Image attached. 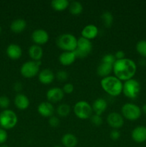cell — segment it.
<instances>
[{
	"instance_id": "obj_43",
	"label": "cell",
	"mask_w": 146,
	"mask_h": 147,
	"mask_svg": "<svg viewBox=\"0 0 146 147\" xmlns=\"http://www.w3.org/2000/svg\"><path fill=\"white\" fill-rule=\"evenodd\" d=\"M54 147H62V146H54Z\"/></svg>"
},
{
	"instance_id": "obj_7",
	"label": "cell",
	"mask_w": 146,
	"mask_h": 147,
	"mask_svg": "<svg viewBox=\"0 0 146 147\" xmlns=\"http://www.w3.org/2000/svg\"><path fill=\"white\" fill-rule=\"evenodd\" d=\"M122 116L129 121H136L141 116L142 110L138 106L131 103H127L122 106Z\"/></svg>"
},
{
	"instance_id": "obj_31",
	"label": "cell",
	"mask_w": 146,
	"mask_h": 147,
	"mask_svg": "<svg viewBox=\"0 0 146 147\" xmlns=\"http://www.w3.org/2000/svg\"><path fill=\"white\" fill-rule=\"evenodd\" d=\"M115 61L116 59L114 55L113 54H106L102 58V63H107V64L113 65L115 63Z\"/></svg>"
},
{
	"instance_id": "obj_22",
	"label": "cell",
	"mask_w": 146,
	"mask_h": 147,
	"mask_svg": "<svg viewBox=\"0 0 146 147\" xmlns=\"http://www.w3.org/2000/svg\"><path fill=\"white\" fill-rule=\"evenodd\" d=\"M27 22L23 19H16L10 24V30L14 33H21L27 27Z\"/></svg>"
},
{
	"instance_id": "obj_30",
	"label": "cell",
	"mask_w": 146,
	"mask_h": 147,
	"mask_svg": "<svg viewBox=\"0 0 146 147\" xmlns=\"http://www.w3.org/2000/svg\"><path fill=\"white\" fill-rule=\"evenodd\" d=\"M10 105V100L8 96H0V108L4 110L8 109Z\"/></svg>"
},
{
	"instance_id": "obj_37",
	"label": "cell",
	"mask_w": 146,
	"mask_h": 147,
	"mask_svg": "<svg viewBox=\"0 0 146 147\" xmlns=\"http://www.w3.org/2000/svg\"><path fill=\"white\" fill-rule=\"evenodd\" d=\"M120 132L118 129H113V130L110 131V137L112 140L113 141H117L120 138Z\"/></svg>"
},
{
	"instance_id": "obj_17",
	"label": "cell",
	"mask_w": 146,
	"mask_h": 147,
	"mask_svg": "<svg viewBox=\"0 0 146 147\" xmlns=\"http://www.w3.org/2000/svg\"><path fill=\"white\" fill-rule=\"evenodd\" d=\"M98 33L99 30L97 26L92 24H87L82 30L81 37L87 39L89 40H91L95 38L98 35Z\"/></svg>"
},
{
	"instance_id": "obj_42",
	"label": "cell",
	"mask_w": 146,
	"mask_h": 147,
	"mask_svg": "<svg viewBox=\"0 0 146 147\" xmlns=\"http://www.w3.org/2000/svg\"><path fill=\"white\" fill-rule=\"evenodd\" d=\"M1 30H2V29H1V27L0 26V34H1Z\"/></svg>"
},
{
	"instance_id": "obj_32",
	"label": "cell",
	"mask_w": 146,
	"mask_h": 147,
	"mask_svg": "<svg viewBox=\"0 0 146 147\" xmlns=\"http://www.w3.org/2000/svg\"><path fill=\"white\" fill-rule=\"evenodd\" d=\"M68 73L65 70H60L57 73L55 77L60 82H64L68 79Z\"/></svg>"
},
{
	"instance_id": "obj_1",
	"label": "cell",
	"mask_w": 146,
	"mask_h": 147,
	"mask_svg": "<svg viewBox=\"0 0 146 147\" xmlns=\"http://www.w3.org/2000/svg\"><path fill=\"white\" fill-rule=\"evenodd\" d=\"M137 71L136 63L133 60L124 58L116 60L113 65V73L121 81L130 80L134 77Z\"/></svg>"
},
{
	"instance_id": "obj_9",
	"label": "cell",
	"mask_w": 146,
	"mask_h": 147,
	"mask_svg": "<svg viewBox=\"0 0 146 147\" xmlns=\"http://www.w3.org/2000/svg\"><path fill=\"white\" fill-rule=\"evenodd\" d=\"M92 50V44L91 41L87 39L80 37L77 39V48L74 53L77 58L82 59L87 57Z\"/></svg>"
},
{
	"instance_id": "obj_4",
	"label": "cell",
	"mask_w": 146,
	"mask_h": 147,
	"mask_svg": "<svg viewBox=\"0 0 146 147\" xmlns=\"http://www.w3.org/2000/svg\"><path fill=\"white\" fill-rule=\"evenodd\" d=\"M18 122V117L14 111L10 109H5L0 113V126L5 130L11 129L16 126Z\"/></svg>"
},
{
	"instance_id": "obj_27",
	"label": "cell",
	"mask_w": 146,
	"mask_h": 147,
	"mask_svg": "<svg viewBox=\"0 0 146 147\" xmlns=\"http://www.w3.org/2000/svg\"><path fill=\"white\" fill-rule=\"evenodd\" d=\"M57 115L60 117H67L71 111V108L67 103H62L57 106L56 109Z\"/></svg>"
},
{
	"instance_id": "obj_10",
	"label": "cell",
	"mask_w": 146,
	"mask_h": 147,
	"mask_svg": "<svg viewBox=\"0 0 146 147\" xmlns=\"http://www.w3.org/2000/svg\"><path fill=\"white\" fill-rule=\"evenodd\" d=\"M107 122L113 129H119L124 125V118L117 112H111L107 115Z\"/></svg>"
},
{
	"instance_id": "obj_6",
	"label": "cell",
	"mask_w": 146,
	"mask_h": 147,
	"mask_svg": "<svg viewBox=\"0 0 146 147\" xmlns=\"http://www.w3.org/2000/svg\"><path fill=\"white\" fill-rule=\"evenodd\" d=\"M41 61H30L23 63L20 67V73L25 78H31L39 74L40 71Z\"/></svg>"
},
{
	"instance_id": "obj_18",
	"label": "cell",
	"mask_w": 146,
	"mask_h": 147,
	"mask_svg": "<svg viewBox=\"0 0 146 147\" xmlns=\"http://www.w3.org/2000/svg\"><path fill=\"white\" fill-rule=\"evenodd\" d=\"M14 103L17 109L24 111L28 109L30 104V101L26 95L22 94V93H18L14 97Z\"/></svg>"
},
{
	"instance_id": "obj_23",
	"label": "cell",
	"mask_w": 146,
	"mask_h": 147,
	"mask_svg": "<svg viewBox=\"0 0 146 147\" xmlns=\"http://www.w3.org/2000/svg\"><path fill=\"white\" fill-rule=\"evenodd\" d=\"M113 72V65L107 63H101L97 69V73L99 76L103 78L110 76Z\"/></svg>"
},
{
	"instance_id": "obj_34",
	"label": "cell",
	"mask_w": 146,
	"mask_h": 147,
	"mask_svg": "<svg viewBox=\"0 0 146 147\" xmlns=\"http://www.w3.org/2000/svg\"><path fill=\"white\" fill-rule=\"evenodd\" d=\"M48 123L51 127L57 128L60 126V120L59 119L58 117H57V116H51V117L49 118Z\"/></svg>"
},
{
	"instance_id": "obj_25",
	"label": "cell",
	"mask_w": 146,
	"mask_h": 147,
	"mask_svg": "<svg viewBox=\"0 0 146 147\" xmlns=\"http://www.w3.org/2000/svg\"><path fill=\"white\" fill-rule=\"evenodd\" d=\"M70 5V1L67 0H53L51 1V6L55 11H62L67 9Z\"/></svg>"
},
{
	"instance_id": "obj_11",
	"label": "cell",
	"mask_w": 146,
	"mask_h": 147,
	"mask_svg": "<svg viewBox=\"0 0 146 147\" xmlns=\"http://www.w3.org/2000/svg\"><path fill=\"white\" fill-rule=\"evenodd\" d=\"M31 38L35 45L40 46L46 44L49 41L50 36L46 30L43 29H37L31 33Z\"/></svg>"
},
{
	"instance_id": "obj_13",
	"label": "cell",
	"mask_w": 146,
	"mask_h": 147,
	"mask_svg": "<svg viewBox=\"0 0 146 147\" xmlns=\"http://www.w3.org/2000/svg\"><path fill=\"white\" fill-rule=\"evenodd\" d=\"M37 112L43 117L50 118L54 115V107L49 101H43L37 106Z\"/></svg>"
},
{
	"instance_id": "obj_12",
	"label": "cell",
	"mask_w": 146,
	"mask_h": 147,
	"mask_svg": "<svg viewBox=\"0 0 146 147\" xmlns=\"http://www.w3.org/2000/svg\"><path fill=\"white\" fill-rule=\"evenodd\" d=\"M64 93L60 88H52L47 92V99L50 103H54L61 101L63 99Z\"/></svg>"
},
{
	"instance_id": "obj_41",
	"label": "cell",
	"mask_w": 146,
	"mask_h": 147,
	"mask_svg": "<svg viewBox=\"0 0 146 147\" xmlns=\"http://www.w3.org/2000/svg\"><path fill=\"white\" fill-rule=\"evenodd\" d=\"M0 147H9V146H7V145H5V144H2V145H1V146H0Z\"/></svg>"
},
{
	"instance_id": "obj_2",
	"label": "cell",
	"mask_w": 146,
	"mask_h": 147,
	"mask_svg": "<svg viewBox=\"0 0 146 147\" xmlns=\"http://www.w3.org/2000/svg\"><path fill=\"white\" fill-rule=\"evenodd\" d=\"M100 85L103 90L113 97L120 96L123 93V82L115 76L103 78L100 81Z\"/></svg>"
},
{
	"instance_id": "obj_28",
	"label": "cell",
	"mask_w": 146,
	"mask_h": 147,
	"mask_svg": "<svg viewBox=\"0 0 146 147\" xmlns=\"http://www.w3.org/2000/svg\"><path fill=\"white\" fill-rule=\"evenodd\" d=\"M101 19L103 22V24L106 27H110L113 25L114 17H113V14L110 11H104L101 15Z\"/></svg>"
},
{
	"instance_id": "obj_3",
	"label": "cell",
	"mask_w": 146,
	"mask_h": 147,
	"mask_svg": "<svg viewBox=\"0 0 146 147\" xmlns=\"http://www.w3.org/2000/svg\"><path fill=\"white\" fill-rule=\"evenodd\" d=\"M56 44L64 52H73L77 48V39L72 34L64 33L57 37Z\"/></svg>"
},
{
	"instance_id": "obj_40",
	"label": "cell",
	"mask_w": 146,
	"mask_h": 147,
	"mask_svg": "<svg viewBox=\"0 0 146 147\" xmlns=\"http://www.w3.org/2000/svg\"><path fill=\"white\" fill-rule=\"evenodd\" d=\"M142 111L143 112V113H145V114H146V103L145 104H144L143 106V107H142Z\"/></svg>"
},
{
	"instance_id": "obj_19",
	"label": "cell",
	"mask_w": 146,
	"mask_h": 147,
	"mask_svg": "<svg viewBox=\"0 0 146 147\" xmlns=\"http://www.w3.org/2000/svg\"><path fill=\"white\" fill-rule=\"evenodd\" d=\"M92 111L94 114L101 116L107 109V103L105 99L98 98L94 100L92 105Z\"/></svg>"
},
{
	"instance_id": "obj_5",
	"label": "cell",
	"mask_w": 146,
	"mask_h": 147,
	"mask_svg": "<svg viewBox=\"0 0 146 147\" xmlns=\"http://www.w3.org/2000/svg\"><path fill=\"white\" fill-rule=\"evenodd\" d=\"M141 86L140 83L135 79L126 80L123 83V93L125 97L130 99H135L140 94Z\"/></svg>"
},
{
	"instance_id": "obj_16",
	"label": "cell",
	"mask_w": 146,
	"mask_h": 147,
	"mask_svg": "<svg viewBox=\"0 0 146 147\" xmlns=\"http://www.w3.org/2000/svg\"><path fill=\"white\" fill-rule=\"evenodd\" d=\"M6 53L7 56L11 60H18L22 55V50L19 45L12 43V44L9 45L8 47H7Z\"/></svg>"
},
{
	"instance_id": "obj_8",
	"label": "cell",
	"mask_w": 146,
	"mask_h": 147,
	"mask_svg": "<svg viewBox=\"0 0 146 147\" xmlns=\"http://www.w3.org/2000/svg\"><path fill=\"white\" fill-rule=\"evenodd\" d=\"M74 113L78 119L84 120L88 119L92 115V106L85 100H80L77 102L74 106Z\"/></svg>"
},
{
	"instance_id": "obj_21",
	"label": "cell",
	"mask_w": 146,
	"mask_h": 147,
	"mask_svg": "<svg viewBox=\"0 0 146 147\" xmlns=\"http://www.w3.org/2000/svg\"><path fill=\"white\" fill-rule=\"evenodd\" d=\"M29 55L31 60L40 61L43 57V49L41 46L37 45H33L29 48Z\"/></svg>"
},
{
	"instance_id": "obj_20",
	"label": "cell",
	"mask_w": 146,
	"mask_h": 147,
	"mask_svg": "<svg viewBox=\"0 0 146 147\" xmlns=\"http://www.w3.org/2000/svg\"><path fill=\"white\" fill-rule=\"evenodd\" d=\"M77 59L74 51L73 52H63L59 56V62L64 66L71 65L74 63Z\"/></svg>"
},
{
	"instance_id": "obj_15",
	"label": "cell",
	"mask_w": 146,
	"mask_h": 147,
	"mask_svg": "<svg viewBox=\"0 0 146 147\" xmlns=\"http://www.w3.org/2000/svg\"><path fill=\"white\" fill-rule=\"evenodd\" d=\"M55 78V75L52 70L49 68L43 69L38 74V80L44 85H49L52 83Z\"/></svg>"
},
{
	"instance_id": "obj_29",
	"label": "cell",
	"mask_w": 146,
	"mask_h": 147,
	"mask_svg": "<svg viewBox=\"0 0 146 147\" xmlns=\"http://www.w3.org/2000/svg\"><path fill=\"white\" fill-rule=\"evenodd\" d=\"M136 50L143 57H146V40H143L137 42L136 44Z\"/></svg>"
},
{
	"instance_id": "obj_39",
	"label": "cell",
	"mask_w": 146,
	"mask_h": 147,
	"mask_svg": "<svg viewBox=\"0 0 146 147\" xmlns=\"http://www.w3.org/2000/svg\"><path fill=\"white\" fill-rule=\"evenodd\" d=\"M23 88V86L20 82H16L13 86V89L15 90L16 92H20Z\"/></svg>"
},
{
	"instance_id": "obj_36",
	"label": "cell",
	"mask_w": 146,
	"mask_h": 147,
	"mask_svg": "<svg viewBox=\"0 0 146 147\" xmlns=\"http://www.w3.org/2000/svg\"><path fill=\"white\" fill-rule=\"evenodd\" d=\"M62 90L64 93L66 94H71L73 91H74V86L73 84L70 83H65L62 88Z\"/></svg>"
},
{
	"instance_id": "obj_33",
	"label": "cell",
	"mask_w": 146,
	"mask_h": 147,
	"mask_svg": "<svg viewBox=\"0 0 146 147\" xmlns=\"http://www.w3.org/2000/svg\"><path fill=\"white\" fill-rule=\"evenodd\" d=\"M91 119V122L93 125L96 126H100V125L102 124V118L101 116L97 114H92L90 117Z\"/></svg>"
},
{
	"instance_id": "obj_24",
	"label": "cell",
	"mask_w": 146,
	"mask_h": 147,
	"mask_svg": "<svg viewBox=\"0 0 146 147\" xmlns=\"http://www.w3.org/2000/svg\"><path fill=\"white\" fill-rule=\"evenodd\" d=\"M62 144L65 147H75L78 143L77 138L72 134H65L62 137Z\"/></svg>"
},
{
	"instance_id": "obj_35",
	"label": "cell",
	"mask_w": 146,
	"mask_h": 147,
	"mask_svg": "<svg viewBox=\"0 0 146 147\" xmlns=\"http://www.w3.org/2000/svg\"><path fill=\"white\" fill-rule=\"evenodd\" d=\"M8 139V134L5 129L0 128V145H2L7 142Z\"/></svg>"
},
{
	"instance_id": "obj_26",
	"label": "cell",
	"mask_w": 146,
	"mask_h": 147,
	"mask_svg": "<svg viewBox=\"0 0 146 147\" xmlns=\"http://www.w3.org/2000/svg\"><path fill=\"white\" fill-rule=\"evenodd\" d=\"M69 11L73 15H79L83 11V6L80 1H73L70 2L69 5Z\"/></svg>"
},
{
	"instance_id": "obj_14",
	"label": "cell",
	"mask_w": 146,
	"mask_h": 147,
	"mask_svg": "<svg viewBox=\"0 0 146 147\" xmlns=\"http://www.w3.org/2000/svg\"><path fill=\"white\" fill-rule=\"evenodd\" d=\"M131 137L136 143H143L146 141V127L138 126L135 128L131 133Z\"/></svg>"
},
{
	"instance_id": "obj_38",
	"label": "cell",
	"mask_w": 146,
	"mask_h": 147,
	"mask_svg": "<svg viewBox=\"0 0 146 147\" xmlns=\"http://www.w3.org/2000/svg\"><path fill=\"white\" fill-rule=\"evenodd\" d=\"M115 57L116 60H122V59L125 58V54L123 50H118L115 53V54L114 55Z\"/></svg>"
}]
</instances>
